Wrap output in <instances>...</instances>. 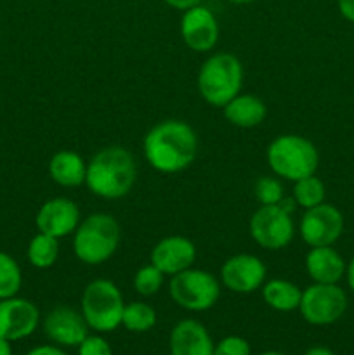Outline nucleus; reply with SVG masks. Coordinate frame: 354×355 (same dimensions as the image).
Returning a JSON list of instances; mask_svg holds the SVG:
<instances>
[{
  "mask_svg": "<svg viewBox=\"0 0 354 355\" xmlns=\"http://www.w3.org/2000/svg\"><path fill=\"white\" fill-rule=\"evenodd\" d=\"M144 158L156 172L177 173L194 162L198 135L183 120H165L148 130L142 141Z\"/></svg>",
  "mask_w": 354,
  "mask_h": 355,
  "instance_id": "f257e3e1",
  "label": "nucleus"
},
{
  "mask_svg": "<svg viewBox=\"0 0 354 355\" xmlns=\"http://www.w3.org/2000/svg\"><path fill=\"white\" fill-rule=\"evenodd\" d=\"M137 179L134 156L121 146H110L97 151L87 163L85 186L96 196L118 200L127 196Z\"/></svg>",
  "mask_w": 354,
  "mask_h": 355,
  "instance_id": "f03ea898",
  "label": "nucleus"
},
{
  "mask_svg": "<svg viewBox=\"0 0 354 355\" xmlns=\"http://www.w3.org/2000/svg\"><path fill=\"white\" fill-rule=\"evenodd\" d=\"M121 229L113 215L92 214L73 232V253L87 266L108 262L120 246Z\"/></svg>",
  "mask_w": 354,
  "mask_h": 355,
  "instance_id": "7ed1b4c3",
  "label": "nucleus"
},
{
  "mask_svg": "<svg viewBox=\"0 0 354 355\" xmlns=\"http://www.w3.org/2000/svg\"><path fill=\"white\" fill-rule=\"evenodd\" d=\"M274 175L290 182L314 175L319 165V153L309 139L297 134H283L274 139L266 153Z\"/></svg>",
  "mask_w": 354,
  "mask_h": 355,
  "instance_id": "20e7f679",
  "label": "nucleus"
},
{
  "mask_svg": "<svg viewBox=\"0 0 354 355\" xmlns=\"http://www.w3.org/2000/svg\"><path fill=\"white\" fill-rule=\"evenodd\" d=\"M242 87L243 66L239 59L229 52L210 55L198 71V92L210 106L224 107L242 92Z\"/></svg>",
  "mask_w": 354,
  "mask_h": 355,
  "instance_id": "39448f33",
  "label": "nucleus"
},
{
  "mask_svg": "<svg viewBox=\"0 0 354 355\" xmlns=\"http://www.w3.org/2000/svg\"><path fill=\"white\" fill-rule=\"evenodd\" d=\"M124 309V297L113 281L94 279L83 290L82 315L94 331H115L121 324Z\"/></svg>",
  "mask_w": 354,
  "mask_h": 355,
  "instance_id": "423d86ee",
  "label": "nucleus"
},
{
  "mask_svg": "<svg viewBox=\"0 0 354 355\" xmlns=\"http://www.w3.org/2000/svg\"><path fill=\"white\" fill-rule=\"evenodd\" d=\"M297 208L294 198H283L280 205H260L248 222L250 236L264 250H283L294 239L292 214Z\"/></svg>",
  "mask_w": 354,
  "mask_h": 355,
  "instance_id": "0eeeda50",
  "label": "nucleus"
},
{
  "mask_svg": "<svg viewBox=\"0 0 354 355\" xmlns=\"http://www.w3.org/2000/svg\"><path fill=\"white\" fill-rule=\"evenodd\" d=\"M169 293L179 307L191 312H203L219 302L221 284L208 270L189 267L183 272L174 274L169 284Z\"/></svg>",
  "mask_w": 354,
  "mask_h": 355,
  "instance_id": "6e6552de",
  "label": "nucleus"
},
{
  "mask_svg": "<svg viewBox=\"0 0 354 355\" xmlns=\"http://www.w3.org/2000/svg\"><path fill=\"white\" fill-rule=\"evenodd\" d=\"M347 309V295L339 284L314 283L302 291L298 312L312 326H328L339 321Z\"/></svg>",
  "mask_w": 354,
  "mask_h": 355,
  "instance_id": "1a4fd4ad",
  "label": "nucleus"
},
{
  "mask_svg": "<svg viewBox=\"0 0 354 355\" xmlns=\"http://www.w3.org/2000/svg\"><path fill=\"white\" fill-rule=\"evenodd\" d=\"M302 239L311 248L332 246L344 231V217L333 205L321 203L305 210L298 225Z\"/></svg>",
  "mask_w": 354,
  "mask_h": 355,
  "instance_id": "9d476101",
  "label": "nucleus"
},
{
  "mask_svg": "<svg viewBox=\"0 0 354 355\" xmlns=\"http://www.w3.org/2000/svg\"><path fill=\"white\" fill-rule=\"evenodd\" d=\"M267 269L262 260L250 253L229 257L221 269V283L235 293H253L262 288Z\"/></svg>",
  "mask_w": 354,
  "mask_h": 355,
  "instance_id": "9b49d317",
  "label": "nucleus"
},
{
  "mask_svg": "<svg viewBox=\"0 0 354 355\" xmlns=\"http://www.w3.org/2000/svg\"><path fill=\"white\" fill-rule=\"evenodd\" d=\"M40 322V312L33 302L26 298H3L0 300V338L9 342L28 338Z\"/></svg>",
  "mask_w": 354,
  "mask_h": 355,
  "instance_id": "f8f14e48",
  "label": "nucleus"
},
{
  "mask_svg": "<svg viewBox=\"0 0 354 355\" xmlns=\"http://www.w3.org/2000/svg\"><path fill=\"white\" fill-rule=\"evenodd\" d=\"M219 21L215 14L205 6H194L184 10L180 17V37L184 44L194 52H208L217 45Z\"/></svg>",
  "mask_w": 354,
  "mask_h": 355,
  "instance_id": "ddd939ff",
  "label": "nucleus"
},
{
  "mask_svg": "<svg viewBox=\"0 0 354 355\" xmlns=\"http://www.w3.org/2000/svg\"><path fill=\"white\" fill-rule=\"evenodd\" d=\"M89 329L82 312L66 305H59L45 315L44 333L58 345L78 347L89 336Z\"/></svg>",
  "mask_w": 354,
  "mask_h": 355,
  "instance_id": "4468645a",
  "label": "nucleus"
},
{
  "mask_svg": "<svg viewBox=\"0 0 354 355\" xmlns=\"http://www.w3.org/2000/svg\"><path fill=\"white\" fill-rule=\"evenodd\" d=\"M38 232L52 236V238H65L75 232L80 224V210L69 198H52L40 207L35 217Z\"/></svg>",
  "mask_w": 354,
  "mask_h": 355,
  "instance_id": "2eb2a0df",
  "label": "nucleus"
},
{
  "mask_svg": "<svg viewBox=\"0 0 354 355\" xmlns=\"http://www.w3.org/2000/svg\"><path fill=\"white\" fill-rule=\"evenodd\" d=\"M196 260V246L184 236H167L151 250V263L165 276H174L193 267Z\"/></svg>",
  "mask_w": 354,
  "mask_h": 355,
  "instance_id": "dca6fc26",
  "label": "nucleus"
},
{
  "mask_svg": "<svg viewBox=\"0 0 354 355\" xmlns=\"http://www.w3.org/2000/svg\"><path fill=\"white\" fill-rule=\"evenodd\" d=\"M170 355H214V342L201 322L184 319L170 331Z\"/></svg>",
  "mask_w": 354,
  "mask_h": 355,
  "instance_id": "f3484780",
  "label": "nucleus"
},
{
  "mask_svg": "<svg viewBox=\"0 0 354 355\" xmlns=\"http://www.w3.org/2000/svg\"><path fill=\"white\" fill-rule=\"evenodd\" d=\"M342 255L332 246H314L305 255V270L314 283L337 284L346 274Z\"/></svg>",
  "mask_w": 354,
  "mask_h": 355,
  "instance_id": "a211bd4d",
  "label": "nucleus"
},
{
  "mask_svg": "<svg viewBox=\"0 0 354 355\" xmlns=\"http://www.w3.org/2000/svg\"><path fill=\"white\" fill-rule=\"evenodd\" d=\"M222 110H224L226 120L239 128L259 127L266 120L267 114V107L260 97L242 92L233 97Z\"/></svg>",
  "mask_w": 354,
  "mask_h": 355,
  "instance_id": "6ab92c4d",
  "label": "nucleus"
},
{
  "mask_svg": "<svg viewBox=\"0 0 354 355\" xmlns=\"http://www.w3.org/2000/svg\"><path fill=\"white\" fill-rule=\"evenodd\" d=\"M49 175L61 187H78L85 184L87 163L78 153L62 149L49 162Z\"/></svg>",
  "mask_w": 354,
  "mask_h": 355,
  "instance_id": "aec40b11",
  "label": "nucleus"
},
{
  "mask_svg": "<svg viewBox=\"0 0 354 355\" xmlns=\"http://www.w3.org/2000/svg\"><path fill=\"white\" fill-rule=\"evenodd\" d=\"M262 298L271 309L278 312L297 311L301 305L302 290L287 279H271L262 284Z\"/></svg>",
  "mask_w": 354,
  "mask_h": 355,
  "instance_id": "412c9836",
  "label": "nucleus"
},
{
  "mask_svg": "<svg viewBox=\"0 0 354 355\" xmlns=\"http://www.w3.org/2000/svg\"><path fill=\"white\" fill-rule=\"evenodd\" d=\"M28 262L35 267V269H49L56 263L59 257V239L52 238V236L38 232L33 236L28 245Z\"/></svg>",
  "mask_w": 354,
  "mask_h": 355,
  "instance_id": "4be33fe9",
  "label": "nucleus"
},
{
  "mask_svg": "<svg viewBox=\"0 0 354 355\" xmlns=\"http://www.w3.org/2000/svg\"><path fill=\"white\" fill-rule=\"evenodd\" d=\"M121 324L127 331L132 333H146L155 328L156 312L151 305L144 302H132L127 304L121 315Z\"/></svg>",
  "mask_w": 354,
  "mask_h": 355,
  "instance_id": "5701e85b",
  "label": "nucleus"
},
{
  "mask_svg": "<svg viewBox=\"0 0 354 355\" xmlns=\"http://www.w3.org/2000/svg\"><path fill=\"white\" fill-rule=\"evenodd\" d=\"M325 194L326 189L323 180H319L316 175H309L294 182V196L292 198L295 200L297 207L307 210V208L325 203Z\"/></svg>",
  "mask_w": 354,
  "mask_h": 355,
  "instance_id": "b1692460",
  "label": "nucleus"
},
{
  "mask_svg": "<svg viewBox=\"0 0 354 355\" xmlns=\"http://www.w3.org/2000/svg\"><path fill=\"white\" fill-rule=\"evenodd\" d=\"M23 284L19 263L9 253L0 252V300L16 297Z\"/></svg>",
  "mask_w": 354,
  "mask_h": 355,
  "instance_id": "393cba45",
  "label": "nucleus"
},
{
  "mask_svg": "<svg viewBox=\"0 0 354 355\" xmlns=\"http://www.w3.org/2000/svg\"><path fill=\"white\" fill-rule=\"evenodd\" d=\"M165 274L153 263L141 267L134 276V288L141 297H153L160 291Z\"/></svg>",
  "mask_w": 354,
  "mask_h": 355,
  "instance_id": "a878e982",
  "label": "nucleus"
},
{
  "mask_svg": "<svg viewBox=\"0 0 354 355\" xmlns=\"http://www.w3.org/2000/svg\"><path fill=\"white\" fill-rule=\"evenodd\" d=\"M253 194L260 205H280L285 198V189L274 177H260L253 187Z\"/></svg>",
  "mask_w": 354,
  "mask_h": 355,
  "instance_id": "bb28decb",
  "label": "nucleus"
},
{
  "mask_svg": "<svg viewBox=\"0 0 354 355\" xmlns=\"http://www.w3.org/2000/svg\"><path fill=\"white\" fill-rule=\"evenodd\" d=\"M250 343L242 336H226L214 347V355H250Z\"/></svg>",
  "mask_w": 354,
  "mask_h": 355,
  "instance_id": "cd10ccee",
  "label": "nucleus"
},
{
  "mask_svg": "<svg viewBox=\"0 0 354 355\" xmlns=\"http://www.w3.org/2000/svg\"><path fill=\"white\" fill-rule=\"evenodd\" d=\"M78 355H113V350L103 336L89 335L78 345Z\"/></svg>",
  "mask_w": 354,
  "mask_h": 355,
  "instance_id": "c85d7f7f",
  "label": "nucleus"
},
{
  "mask_svg": "<svg viewBox=\"0 0 354 355\" xmlns=\"http://www.w3.org/2000/svg\"><path fill=\"white\" fill-rule=\"evenodd\" d=\"M337 7L344 19L354 23V0H337Z\"/></svg>",
  "mask_w": 354,
  "mask_h": 355,
  "instance_id": "c756f323",
  "label": "nucleus"
},
{
  "mask_svg": "<svg viewBox=\"0 0 354 355\" xmlns=\"http://www.w3.org/2000/svg\"><path fill=\"white\" fill-rule=\"evenodd\" d=\"M26 355H68V354H66L65 350L59 349V347L40 345V347H35V349H31Z\"/></svg>",
  "mask_w": 354,
  "mask_h": 355,
  "instance_id": "7c9ffc66",
  "label": "nucleus"
},
{
  "mask_svg": "<svg viewBox=\"0 0 354 355\" xmlns=\"http://www.w3.org/2000/svg\"><path fill=\"white\" fill-rule=\"evenodd\" d=\"M163 2H165L169 7H172V9L183 10L184 12V10L191 9V7L200 6L201 0H163Z\"/></svg>",
  "mask_w": 354,
  "mask_h": 355,
  "instance_id": "2f4dec72",
  "label": "nucleus"
},
{
  "mask_svg": "<svg viewBox=\"0 0 354 355\" xmlns=\"http://www.w3.org/2000/svg\"><path fill=\"white\" fill-rule=\"evenodd\" d=\"M346 277H347V284H349L351 291H353V293H354V257H353V260H351V262L347 263Z\"/></svg>",
  "mask_w": 354,
  "mask_h": 355,
  "instance_id": "473e14b6",
  "label": "nucleus"
},
{
  "mask_svg": "<svg viewBox=\"0 0 354 355\" xmlns=\"http://www.w3.org/2000/svg\"><path fill=\"white\" fill-rule=\"evenodd\" d=\"M304 355H335L328 347H312V349L305 350Z\"/></svg>",
  "mask_w": 354,
  "mask_h": 355,
  "instance_id": "72a5a7b5",
  "label": "nucleus"
},
{
  "mask_svg": "<svg viewBox=\"0 0 354 355\" xmlns=\"http://www.w3.org/2000/svg\"><path fill=\"white\" fill-rule=\"evenodd\" d=\"M0 355H12V347L6 338H0Z\"/></svg>",
  "mask_w": 354,
  "mask_h": 355,
  "instance_id": "f704fd0d",
  "label": "nucleus"
},
{
  "mask_svg": "<svg viewBox=\"0 0 354 355\" xmlns=\"http://www.w3.org/2000/svg\"><path fill=\"white\" fill-rule=\"evenodd\" d=\"M228 2L236 3V6H243V3H250V2H253V0H228Z\"/></svg>",
  "mask_w": 354,
  "mask_h": 355,
  "instance_id": "c9c22d12",
  "label": "nucleus"
},
{
  "mask_svg": "<svg viewBox=\"0 0 354 355\" xmlns=\"http://www.w3.org/2000/svg\"><path fill=\"white\" fill-rule=\"evenodd\" d=\"M260 355H287V354L276 352V350H267V352H264V354H260Z\"/></svg>",
  "mask_w": 354,
  "mask_h": 355,
  "instance_id": "e433bc0d",
  "label": "nucleus"
}]
</instances>
